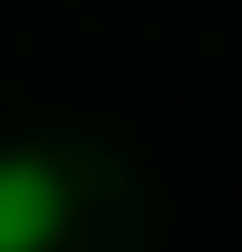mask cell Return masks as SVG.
<instances>
[{"label":"cell","mask_w":242,"mask_h":252,"mask_svg":"<svg viewBox=\"0 0 242 252\" xmlns=\"http://www.w3.org/2000/svg\"><path fill=\"white\" fill-rule=\"evenodd\" d=\"M68 223V185L49 156H0V252H49Z\"/></svg>","instance_id":"6da1fadb"}]
</instances>
